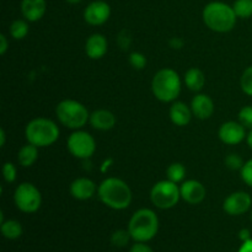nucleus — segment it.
Wrapping results in <instances>:
<instances>
[{
    "mask_svg": "<svg viewBox=\"0 0 252 252\" xmlns=\"http://www.w3.org/2000/svg\"><path fill=\"white\" fill-rule=\"evenodd\" d=\"M100 201L108 208L122 211L132 203V189L127 182L117 177H108L103 180L97 189Z\"/></svg>",
    "mask_w": 252,
    "mask_h": 252,
    "instance_id": "f257e3e1",
    "label": "nucleus"
},
{
    "mask_svg": "<svg viewBox=\"0 0 252 252\" xmlns=\"http://www.w3.org/2000/svg\"><path fill=\"white\" fill-rule=\"evenodd\" d=\"M203 21L209 30L219 33L231 31L236 25V16L233 6L221 1H212L203 9Z\"/></svg>",
    "mask_w": 252,
    "mask_h": 252,
    "instance_id": "f03ea898",
    "label": "nucleus"
},
{
    "mask_svg": "<svg viewBox=\"0 0 252 252\" xmlns=\"http://www.w3.org/2000/svg\"><path fill=\"white\" fill-rule=\"evenodd\" d=\"M128 231L135 243H148L159 231V218L152 209H138L128 223Z\"/></svg>",
    "mask_w": 252,
    "mask_h": 252,
    "instance_id": "7ed1b4c3",
    "label": "nucleus"
},
{
    "mask_svg": "<svg viewBox=\"0 0 252 252\" xmlns=\"http://www.w3.org/2000/svg\"><path fill=\"white\" fill-rule=\"evenodd\" d=\"M59 127L49 118L37 117L27 123L25 128V137L27 142L38 148H46L58 140Z\"/></svg>",
    "mask_w": 252,
    "mask_h": 252,
    "instance_id": "20e7f679",
    "label": "nucleus"
},
{
    "mask_svg": "<svg viewBox=\"0 0 252 252\" xmlns=\"http://www.w3.org/2000/svg\"><path fill=\"white\" fill-rule=\"evenodd\" d=\"M152 91L161 102H172L181 93V79L174 69H160L152 80Z\"/></svg>",
    "mask_w": 252,
    "mask_h": 252,
    "instance_id": "39448f33",
    "label": "nucleus"
},
{
    "mask_svg": "<svg viewBox=\"0 0 252 252\" xmlns=\"http://www.w3.org/2000/svg\"><path fill=\"white\" fill-rule=\"evenodd\" d=\"M56 116L59 122L69 129H80L90 121L85 106L76 100H63L57 105Z\"/></svg>",
    "mask_w": 252,
    "mask_h": 252,
    "instance_id": "423d86ee",
    "label": "nucleus"
},
{
    "mask_svg": "<svg viewBox=\"0 0 252 252\" xmlns=\"http://www.w3.org/2000/svg\"><path fill=\"white\" fill-rule=\"evenodd\" d=\"M181 198V192L177 184L170 180H162L157 182L150 191V201L157 208H174Z\"/></svg>",
    "mask_w": 252,
    "mask_h": 252,
    "instance_id": "0eeeda50",
    "label": "nucleus"
},
{
    "mask_svg": "<svg viewBox=\"0 0 252 252\" xmlns=\"http://www.w3.org/2000/svg\"><path fill=\"white\" fill-rule=\"evenodd\" d=\"M14 202L17 209L24 213H34L41 208L42 194L33 184L22 182L15 189Z\"/></svg>",
    "mask_w": 252,
    "mask_h": 252,
    "instance_id": "6e6552de",
    "label": "nucleus"
},
{
    "mask_svg": "<svg viewBox=\"0 0 252 252\" xmlns=\"http://www.w3.org/2000/svg\"><path fill=\"white\" fill-rule=\"evenodd\" d=\"M69 153L76 159L86 160L93 157L96 152V142L90 133L85 130H75L69 135L66 140Z\"/></svg>",
    "mask_w": 252,
    "mask_h": 252,
    "instance_id": "1a4fd4ad",
    "label": "nucleus"
},
{
    "mask_svg": "<svg viewBox=\"0 0 252 252\" xmlns=\"http://www.w3.org/2000/svg\"><path fill=\"white\" fill-rule=\"evenodd\" d=\"M252 206V198L248 192L238 191L229 194L223 202V209L229 216H243Z\"/></svg>",
    "mask_w": 252,
    "mask_h": 252,
    "instance_id": "9d476101",
    "label": "nucleus"
},
{
    "mask_svg": "<svg viewBox=\"0 0 252 252\" xmlns=\"http://www.w3.org/2000/svg\"><path fill=\"white\" fill-rule=\"evenodd\" d=\"M110 5L102 0H96L86 6L85 11H84V20L91 26H100L110 19Z\"/></svg>",
    "mask_w": 252,
    "mask_h": 252,
    "instance_id": "9b49d317",
    "label": "nucleus"
},
{
    "mask_svg": "<svg viewBox=\"0 0 252 252\" xmlns=\"http://www.w3.org/2000/svg\"><path fill=\"white\" fill-rule=\"evenodd\" d=\"M219 139L226 145L240 144L246 138V128L240 122L229 121L223 123L219 128Z\"/></svg>",
    "mask_w": 252,
    "mask_h": 252,
    "instance_id": "f8f14e48",
    "label": "nucleus"
},
{
    "mask_svg": "<svg viewBox=\"0 0 252 252\" xmlns=\"http://www.w3.org/2000/svg\"><path fill=\"white\" fill-rule=\"evenodd\" d=\"M181 198L189 204H199L204 201L207 194V189L203 185L197 180H187L182 182L180 186Z\"/></svg>",
    "mask_w": 252,
    "mask_h": 252,
    "instance_id": "ddd939ff",
    "label": "nucleus"
},
{
    "mask_svg": "<svg viewBox=\"0 0 252 252\" xmlns=\"http://www.w3.org/2000/svg\"><path fill=\"white\" fill-rule=\"evenodd\" d=\"M98 187L93 180L88 177H79L74 180L70 185V194L78 201H86L94 197V194L97 192Z\"/></svg>",
    "mask_w": 252,
    "mask_h": 252,
    "instance_id": "4468645a",
    "label": "nucleus"
},
{
    "mask_svg": "<svg viewBox=\"0 0 252 252\" xmlns=\"http://www.w3.org/2000/svg\"><path fill=\"white\" fill-rule=\"evenodd\" d=\"M191 110L193 116L199 120H208L214 113V102L206 94H197L192 98Z\"/></svg>",
    "mask_w": 252,
    "mask_h": 252,
    "instance_id": "2eb2a0df",
    "label": "nucleus"
},
{
    "mask_svg": "<svg viewBox=\"0 0 252 252\" xmlns=\"http://www.w3.org/2000/svg\"><path fill=\"white\" fill-rule=\"evenodd\" d=\"M108 51L107 39L103 34L94 33L86 39L85 53L91 59H101Z\"/></svg>",
    "mask_w": 252,
    "mask_h": 252,
    "instance_id": "dca6fc26",
    "label": "nucleus"
},
{
    "mask_svg": "<svg viewBox=\"0 0 252 252\" xmlns=\"http://www.w3.org/2000/svg\"><path fill=\"white\" fill-rule=\"evenodd\" d=\"M46 0H22L21 12L30 22H36L43 17L46 12Z\"/></svg>",
    "mask_w": 252,
    "mask_h": 252,
    "instance_id": "f3484780",
    "label": "nucleus"
},
{
    "mask_svg": "<svg viewBox=\"0 0 252 252\" xmlns=\"http://www.w3.org/2000/svg\"><path fill=\"white\" fill-rule=\"evenodd\" d=\"M170 120L175 126L179 127H185L191 122V118L193 116L191 107L186 105L182 101H175L169 111Z\"/></svg>",
    "mask_w": 252,
    "mask_h": 252,
    "instance_id": "a211bd4d",
    "label": "nucleus"
},
{
    "mask_svg": "<svg viewBox=\"0 0 252 252\" xmlns=\"http://www.w3.org/2000/svg\"><path fill=\"white\" fill-rule=\"evenodd\" d=\"M89 122L97 130H110L116 126V116L108 110H96L90 115Z\"/></svg>",
    "mask_w": 252,
    "mask_h": 252,
    "instance_id": "6ab92c4d",
    "label": "nucleus"
},
{
    "mask_svg": "<svg viewBox=\"0 0 252 252\" xmlns=\"http://www.w3.org/2000/svg\"><path fill=\"white\" fill-rule=\"evenodd\" d=\"M185 84L191 91L198 93L203 89L204 84H206V76L201 69L191 68L185 74Z\"/></svg>",
    "mask_w": 252,
    "mask_h": 252,
    "instance_id": "aec40b11",
    "label": "nucleus"
},
{
    "mask_svg": "<svg viewBox=\"0 0 252 252\" xmlns=\"http://www.w3.org/2000/svg\"><path fill=\"white\" fill-rule=\"evenodd\" d=\"M37 159H38V147L31 144V143L24 145L17 154V160L22 167L32 166L37 161Z\"/></svg>",
    "mask_w": 252,
    "mask_h": 252,
    "instance_id": "412c9836",
    "label": "nucleus"
},
{
    "mask_svg": "<svg viewBox=\"0 0 252 252\" xmlns=\"http://www.w3.org/2000/svg\"><path fill=\"white\" fill-rule=\"evenodd\" d=\"M24 233V229L20 221L10 219V220H4L1 223V234L4 238L9 240H16Z\"/></svg>",
    "mask_w": 252,
    "mask_h": 252,
    "instance_id": "4be33fe9",
    "label": "nucleus"
},
{
    "mask_svg": "<svg viewBox=\"0 0 252 252\" xmlns=\"http://www.w3.org/2000/svg\"><path fill=\"white\" fill-rule=\"evenodd\" d=\"M167 180L179 184V182L184 181L185 176H186V167L181 164V162H174L170 165L166 170Z\"/></svg>",
    "mask_w": 252,
    "mask_h": 252,
    "instance_id": "5701e85b",
    "label": "nucleus"
},
{
    "mask_svg": "<svg viewBox=\"0 0 252 252\" xmlns=\"http://www.w3.org/2000/svg\"><path fill=\"white\" fill-rule=\"evenodd\" d=\"M30 27L27 20H15L10 26V34L14 39H24L29 34Z\"/></svg>",
    "mask_w": 252,
    "mask_h": 252,
    "instance_id": "b1692460",
    "label": "nucleus"
},
{
    "mask_svg": "<svg viewBox=\"0 0 252 252\" xmlns=\"http://www.w3.org/2000/svg\"><path fill=\"white\" fill-rule=\"evenodd\" d=\"M236 16L240 19H249L252 16V0H236L233 5Z\"/></svg>",
    "mask_w": 252,
    "mask_h": 252,
    "instance_id": "393cba45",
    "label": "nucleus"
},
{
    "mask_svg": "<svg viewBox=\"0 0 252 252\" xmlns=\"http://www.w3.org/2000/svg\"><path fill=\"white\" fill-rule=\"evenodd\" d=\"M130 239H132V236H130L129 231L120 229V230L113 231V234L111 235V244L116 248H125L128 245Z\"/></svg>",
    "mask_w": 252,
    "mask_h": 252,
    "instance_id": "a878e982",
    "label": "nucleus"
},
{
    "mask_svg": "<svg viewBox=\"0 0 252 252\" xmlns=\"http://www.w3.org/2000/svg\"><path fill=\"white\" fill-rule=\"evenodd\" d=\"M240 85L246 95L252 96V65L244 70L240 79Z\"/></svg>",
    "mask_w": 252,
    "mask_h": 252,
    "instance_id": "bb28decb",
    "label": "nucleus"
},
{
    "mask_svg": "<svg viewBox=\"0 0 252 252\" xmlns=\"http://www.w3.org/2000/svg\"><path fill=\"white\" fill-rule=\"evenodd\" d=\"M147 57L140 52H133L129 54V64L137 70H142L147 66Z\"/></svg>",
    "mask_w": 252,
    "mask_h": 252,
    "instance_id": "cd10ccee",
    "label": "nucleus"
},
{
    "mask_svg": "<svg viewBox=\"0 0 252 252\" xmlns=\"http://www.w3.org/2000/svg\"><path fill=\"white\" fill-rule=\"evenodd\" d=\"M224 164H225V166L228 167L229 170H233V171H235V170H241L244 166V160L243 158L240 157V155L238 154H229L228 157L225 158V160H224Z\"/></svg>",
    "mask_w": 252,
    "mask_h": 252,
    "instance_id": "c85d7f7f",
    "label": "nucleus"
},
{
    "mask_svg": "<svg viewBox=\"0 0 252 252\" xmlns=\"http://www.w3.org/2000/svg\"><path fill=\"white\" fill-rule=\"evenodd\" d=\"M239 122L246 128L252 129V106H245L239 112Z\"/></svg>",
    "mask_w": 252,
    "mask_h": 252,
    "instance_id": "c756f323",
    "label": "nucleus"
},
{
    "mask_svg": "<svg viewBox=\"0 0 252 252\" xmlns=\"http://www.w3.org/2000/svg\"><path fill=\"white\" fill-rule=\"evenodd\" d=\"M2 176L7 184H12L15 182L17 177V170L12 162H5L2 166Z\"/></svg>",
    "mask_w": 252,
    "mask_h": 252,
    "instance_id": "7c9ffc66",
    "label": "nucleus"
},
{
    "mask_svg": "<svg viewBox=\"0 0 252 252\" xmlns=\"http://www.w3.org/2000/svg\"><path fill=\"white\" fill-rule=\"evenodd\" d=\"M240 175L243 181L248 185L249 187H252V159L246 161L244 164L243 169L240 170Z\"/></svg>",
    "mask_w": 252,
    "mask_h": 252,
    "instance_id": "2f4dec72",
    "label": "nucleus"
},
{
    "mask_svg": "<svg viewBox=\"0 0 252 252\" xmlns=\"http://www.w3.org/2000/svg\"><path fill=\"white\" fill-rule=\"evenodd\" d=\"M118 44L122 47L123 49H127L129 48L130 46V36L127 31H122L120 34H118V38H117Z\"/></svg>",
    "mask_w": 252,
    "mask_h": 252,
    "instance_id": "473e14b6",
    "label": "nucleus"
},
{
    "mask_svg": "<svg viewBox=\"0 0 252 252\" xmlns=\"http://www.w3.org/2000/svg\"><path fill=\"white\" fill-rule=\"evenodd\" d=\"M129 252H154L150 246H148L145 243H137L130 248Z\"/></svg>",
    "mask_w": 252,
    "mask_h": 252,
    "instance_id": "72a5a7b5",
    "label": "nucleus"
},
{
    "mask_svg": "<svg viewBox=\"0 0 252 252\" xmlns=\"http://www.w3.org/2000/svg\"><path fill=\"white\" fill-rule=\"evenodd\" d=\"M184 39L180 38V37H174V38L170 39L169 44L172 49H181L184 47Z\"/></svg>",
    "mask_w": 252,
    "mask_h": 252,
    "instance_id": "f704fd0d",
    "label": "nucleus"
},
{
    "mask_svg": "<svg viewBox=\"0 0 252 252\" xmlns=\"http://www.w3.org/2000/svg\"><path fill=\"white\" fill-rule=\"evenodd\" d=\"M7 48H9V43H7V38L5 34H0V54L4 56L6 53Z\"/></svg>",
    "mask_w": 252,
    "mask_h": 252,
    "instance_id": "c9c22d12",
    "label": "nucleus"
},
{
    "mask_svg": "<svg viewBox=\"0 0 252 252\" xmlns=\"http://www.w3.org/2000/svg\"><path fill=\"white\" fill-rule=\"evenodd\" d=\"M239 239H240L243 243L250 240V239H251V231L249 230V229H241V230L239 231Z\"/></svg>",
    "mask_w": 252,
    "mask_h": 252,
    "instance_id": "e433bc0d",
    "label": "nucleus"
},
{
    "mask_svg": "<svg viewBox=\"0 0 252 252\" xmlns=\"http://www.w3.org/2000/svg\"><path fill=\"white\" fill-rule=\"evenodd\" d=\"M238 252H252V239L243 243V245L240 246Z\"/></svg>",
    "mask_w": 252,
    "mask_h": 252,
    "instance_id": "4c0bfd02",
    "label": "nucleus"
},
{
    "mask_svg": "<svg viewBox=\"0 0 252 252\" xmlns=\"http://www.w3.org/2000/svg\"><path fill=\"white\" fill-rule=\"evenodd\" d=\"M246 140H248L249 147H250L251 149H252V129L250 130V132H249V134L246 135Z\"/></svg>",
    "mask_w": 252,
    "mask_h": 252,
    "instance_id": "58836bf2",
    "label": "nucleus"
},
{
    "mask_svg": "<svg viewBox=\"0 0 252 252\" xmlns=\"http://www.w3.org/2000/svg\"><path fill=\"white\" fill-rule=\"evenodd\" d=\"M0 138H1V143H0V145H1V147H4L5 145V130L4 129H0Z\"/></svg>",
    "mask_w": 252,
    "mask_h": 252,
    "instance_id": "ea45409f",
    "label": "nucleus"
},
{
    "mask_svg": "<svg viewBox=\"0 0 252 252\" xmlns=\"http://www.w3.org/2000/svg\"><path fill=\"white\" fill-rule=\"evenodd\" d=\"M68 2H70V4H76V2L81 1V0H66Z\"/></svg>",
    "mask_w": 252,
    "mask_h": 252,
    "instance_id": "a19ab883",
    "label": "nucleus"
},
{
    "mask_svg": "<svg viewBox=\"0 0 252 252\" xmlns=\"http://www.w3.org/2000/svg\"><path fill=\"white\" fill-rule=\"evenodd\" d=\"M251 219H252V212H251Z\"/></svg>",
    "mask_w": 252,
    "mask_h": 252,
    "instance_id": "79ce46f5",
    "label": "nucleus"
}]
</instances>
